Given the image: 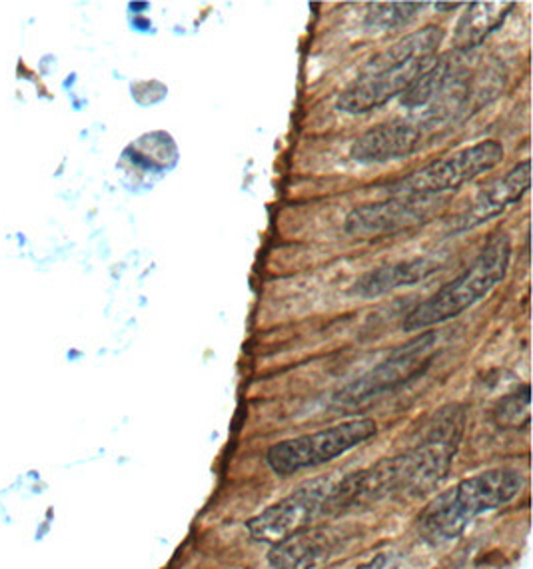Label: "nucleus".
Wrapping results in <instances>:
<instances>
[{"label": "nucleus", "mask_w": 533, "mask_h": 569, "mask_svg": "<svg viewBox=\"0 0 533 569\" xmlns=\"http://www.w3.org/2000/svg\"><path fill=\"white\" fill-rule=\"evenodd\" d=\"M457 442L428 436L405 453L375 461L336 481L326 513L355 510L384 500H414L434 491L452 468Z\"/></svg>", "instance_id": "nucleus-1"}, {"label": "nucleus", "mask_w": 533, "mask_h": 569, "mask_svg": "<svg viewBox=\"0 0 533 569\" xmlns=\"http://www.w3.org/2000/svg\"><path fill=\"white\" fill-rule=\"evenodd\" d=\"M524 486V473L514 468H494L470 476L425 506L418 518V531L422 540L434 546L455 540L477 516L514 501Z\"/></svg>", "instance_id": "nucleus-2"}, {"label": "nucleus", "mask_w": 533, "mask_h": 569, "mask_svg": "<svg viewBox=\"0 0 533 569\" xmlns=\"http://www.w3.org/2000/svg\"><path fill=\"white\" fill-rule=\"evenodd\" d=\"M512 264V240L505 232L490 238V242L475 256L474 262L452 282L442 286L432 298L415 306L405 316V332H422L432 326L444 325L464 315L467 308L492 295L502 284Z\"/></svg>", "instance_id": "nucleus-3"}, {"label": "nucleus", "mask_w": 533, "mask_h": 569, "mask_svg": "<svg viewBox=\"0 0 533 569\" xmlns=\"http://www.w3.org/2000/svg\"><path fill=\"white\" fill-rule=\"evenodd\" d=\"M504 144L484 140L474 147L462 148L454 154L438 158L408 177L388 184L390 197H447L465 184L494 170L504 160Z\"/></svg>", "instance_id": "nucleus-4"}, {"label": "nucleus", "mask_w": 533, "mask_h": 569, "mask_svg": "<svg viewBox=\"0 0 533 569\" xmlns=\"http://www.w3.org/2000/svg\"><path fill=\"white\" fill-rule=\"evenodd\" d=\"M378 433V423L370 418H355L330 426L314 433H304L270 446L266 463L280 478L318 468L354 450Z\"/></svg>", "instance_id": "nucleus-5"}, {"label": "nucleus", "mask_w": 533, "mask_h": 569, "mask_svg": "<svg viewBox=\"0 0 533 569\" xmlns=\"http://www.w3.org/2000/svg\"><path fill=\"white\" fill-rule=\"evenodd\" d=\"M438 342H440L438 332L425 330L412 342L402 343L390 353L388 360L378 363L374 370L364 373L360 380H355L342 392L336 393L334 402L346 408H355L384 393L394 392L395 388L404 386L410 380H415L432 366Z\"/></svg>", "instance_id": "nucleus-6"}, {"label": "nucleus", "mask_w": 533, "mask_h": 569, "mask_svg": "<svg viewBox=\"0 0 533 569\" xmlns=\"http://www.w3.org/2000/svg\"><path fill=\"white\" fill-rule=\"evenodd\" d=\"M336 481L314 480L298 488L284 500L272 503L270 508L260 511L252 520L247 521L250 538L260 543L274 546L278 541L286 540L292 533L314 526V521L328 511V500L334 491Z\"/></svg>", "instance_id": "nucleus-7"}, {"label": "nucleus", "mask_w": 533, "mask_h": 569, "mask_svg": "<svg viewBox=\"0 0 533 569\" xmlns=\"http://www.w3.org/2000/svg\"><path fill=\"white\" fill-rule=\"evenodd\" d=\"M447 204V197H392L358 207L348 214L346 232L355 238L395 236L434 220Z\"/></svg>", "instance_id": "nucleus-8"}, {"label": "nucleus", "mask_w": 533, "mask_h": 569, "mask_svg": "<svg viewBox=\"0 0 533 569\" xmlns=\"http://www.w3.org/2000/svg\"><path fill=\"white\" fill-rule=\"evenodd\" d=\"M442 120L444 118L430 112L418 120L408 118L382 122L365 130L350 148V154L360 164H385L412 157L424 147L425 138L430 137V132L438 128Z\"/></svg>", "instance_id": "nucleus-9"}, {"label": "nucleus", "mask_w": 533, "mask_h": 569, "mask_svg": "<svg viewBox=\"0 0 533 569\" xmlns=\"http://www.w3.org/2000/svg\"><path fill=\"white\" fill-rule=\"evenodd\" d=\"M532 184V162L524 160L515 164L505 177L480 190L462 214H457L450 227V234H464L467 230L480 228L485 222L502 217L507 208L517 204L530 192Z\"/></svg>", "instance_id": "nucleus-10"}, {"label": "nucleus", "mask_w": 533, "mask_h": 569, "mask_svg": "<svg viewBox=\"0 0 533 569\" xmlns=\"http://www.w3.org/2000/svg\"><path fill=\"white\" fill-rule=\"evenodd\" d=\"M435 59L420 60L402 69L384 72H362L358 79L338 97V109L348 114H365L380 109L390 100L404 94L405 89L424 72Z\"/></svg>", "instance_id": "nucleus-11"}, {"label": "nucleus", "mask_w": 533, "mask_h": 569, "mask_svg": "<svg viewBox=\"0 0 533 569\" xmlns=\"http://www.w3.org/2000/svg\"><path fill=\"white\" fill-rule=\"evenodd\" d=\"M342 541V533L334 528L310 526L270 546L268 563L272 569H320L336 558Z\"/></svg>", "instance_id": "nucleus-12"}, {"label": "nucleus", "mask_w": 533, "mask_h": 569, "mask_svg": "<svg viewBox=\"0 0 533 569\" xmlns=\"http://www.w3.org/2000/svg\"><path fill=\"white\" fill-rule=\"evenodd\" d=\"M444 29L435 24L414 30L405 34L404 39L394 42L392 47L372 57L362 72H384V70L402 69L420 60L434 59L435 52L444 42Z\"/></svg>", "instance_id": "nucleus-13"}, {"label": "nucleus", "mask_w": 533, "mask_h": 569, "mask_svg": "<svg viewBox=\"0 0 533 569\" xmlns=\"http://www.w3.org/2000/svg\"><path fill=\"white\" fill-rule=\"evenodd\" d=\"M440 264L430 258H415L400 264H385L375 268L372 272L362 276L355 282L352 292L362 298H374V296L388 295L394 292L398 288L404 286H414L425 280L428 276L438 272Z\"/></svg>", "instance_id": "nucleus-14"}, {"label": "nucleus", "mask_w": 533, "mask_h": 569, "mask_svg": "<svg viewBox=\"0 0 533 569\" xmlns=\"http://www.w3.org/2000/svg\"><path fill=\"white\" fill-rule=\"evenodd\" d=\"M515 2H472L467 4L464 17L457 22L454 44L457 52L477 49L495 30L502 29Z\"/></svg>", "instance_id": "nucleus-15"}, {"label": "nucleus", "mask_w": 533, "mask_h": 569, "mask_svg": "<svg viewBox=\"0 0 533 569\" xmlns=\"http://www.w3.org/2000/svg\"><path fill=\"white\" fill-rule=\"evenodd\" d=\"M462 77V59L455 52L435 59L402 94V107L408 110L422 109L440 99L450 87H457Z\"/></svg>", "instance_id": "nucleus-16"}, {"label": "nucleus", "mask_w": 533, "mask_h": 569, "mask_svg": "<svg viewBox=\"0 0 533 569\" xmlns=\"http://www.w3.org/2000/svg\"><path fill=\"white\" fill-rule=\"evenodd\" d=\"M428 2H374L368 7L365 24L372 29H400L422 12Z\"/></svg>", "instance_id": "nucleus-17"}, {"label": "nucleus", "mask_w": 533, "mask_h": 569, "mask_svg": "<svg viewBox=\"0 0 533 569\" xmlns=\"http://www.w3.org/2000/svg\"><path fill=\"white\" fill-rule=\"evenodd\" d=\"M530 403H532V396H530V386L524 383L522 390L514 393H507L502 398L494 410V420L500 428L504 430H520V428H527L530 426Z\"/></svg>", "instance_id": "nucleus-18"}, {"label": "nucleus", "mask_w": 533, "mask_h": 569, "mask_svg": "<svg viewBox=\"0 0 533 569\" xmlns=\"http://www.w3.org/2000/svg\"><path fill=\"white\" fill-rule=\"evenodd\" d=\"M358 569H405L404 560L394 551H382Z\"/></svg>", "instance_id": "nucleus-19"}, {"label": "nucleus", "mask_w": 533, "mask_h": 569, "mask_svg": "<svg viewBox=\"0 0 533 569\" xmlns=\"http://www.w3.org/2000/svg\"><path fill=\"white\" fill-rule=\"evenodd\" d=\"M434 7L435 9L444 10V12H447V10L460 9L462 4H460V2H435Z\"/></svg>", "instance_id": "nucleus-20"}]
</instances>
